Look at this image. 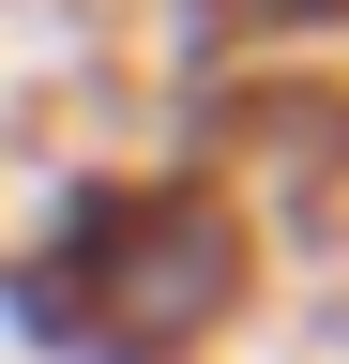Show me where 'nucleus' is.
Returning a JSON list of instances; mask_svg holds the SVG:
<instances>
[{"instance_id": "obj_1", "label": "nucleus", "mask_w": 349, "mask_h": 364, "mask_svg": "<svg viewBox=\"0 0 349 364\" xmlns=\"http://www.w3.org/2000/svg\"><path fill=\"white\" fill-rule=\"evenodd\" d=\"M0 304H16L46 349H76V364H167V349H198L213 318L243 304V228L213 198H183V182L92 198L46 258L0 273Z\"/></svg>"}]
</instances>
